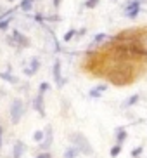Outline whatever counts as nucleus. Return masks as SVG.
<instances>
[{
	"label": "nucleus",
	"mask_w": 147,
	"mask_h": 158,
	"mask_svg": "<svg viewBox=\"0 0 147 158\" xmlns=\"http://www.w3.org/2000/svg\"><path fill=\"white\" fill-rule=\"evenodd\" d=\"M88 94H90V98H93V99H99V98H101V90H97V89H92V90H90V92H88Z\"/></svg>",
	"instance_id": "20"
},
{
	"label": "nucleus",
	"mask_w": 147,
	"mask_h": 158,
	"mask_svg": "<svg viewBox=\"0 0 147 158\" xmlns=\"http://www.w3.org/2000/svg\"><path fill=\"white\" fill-rule=\"evenodd\" d=\"M74 35H76V30L71 28V30H68V33H66L64 37H62V40H64V42H69V40H71V38L74 37Z\"/></svg>",
	"instance_id": "14"
},
{
	"label": "nucleus",
	"mask_w": 147,
	"mask_h": 158,
	"mask_svg": "<svg viewBox=\"0 0 147 158\" xmlns=\"http://www.w3.org/2000/svg\"><path fill=\"white\" fill-rule=\"evenodd\" d=\"M78 153H80V151H78L76 148H69L68 151L64 153V158H74V156H76Z\"/></svg>",
	"instance_id": "12"
},
{
	"label": "nucleus",
	"mask_w": 147,
	"mask_h": 158,
	"mask_svg": "<svg viewBox=\"0 0 147 158\" xmlns=\"http://www.w3.org/2000/svg\"><path fill=\"white\" fill-rule=\"evenodd\" d=\"M23 113H24L23 101H21V99H16V101L10 104V122H12V123H19Z\"/></svg>",
	"instance_id": "3"
},
{
	"label": "nucleus",
	"mask_w": 147,
	"mask_h": 158,
	"mask_svg": "<svg viewBox=\"0 0 147 158\" xmlns=\"http://www.w3.org/2000/svg\"><path fill=\"white\" fill-rule=\"evenodd\" d=\"M37 158H52V155L50 153H40V155H37Z\"/></svg>",
	"instance_id": "24"
},
{
	"label": "nucleus",
	"mask_w": 147,
	"mask_h": 158,
	"mask_svg": "<svg viewBox=\"0 0 147 158\" xmlns=\"http://www.w3.org/2000/svg\"><path fill=\"white\" fill-rule=\"evenodd\" d=\"M116 139H118V144H123L126 141V130L125 129H118V135H116Z\"/></svg>",
	"instance_id": "10"
},
{
	"label": "nucleus",
	"mask_w": 147,
	"mask_h": 158,
	"mask_svg": "<svg viewBox=\"0 0 147 158\" xmlns=\"http://www.w3.org/2000/svg\"><path fill=\"white\" fill-rule=\"evenodd\" d=\"M10 21H12V18L4 19V21H0V30H2V31H4V30H7V28H9V24H10Z\"/></svg>",
	"instance_id": "19"
},
{
	"label": "nucleus",
	"mask_w": 147,
	"mask_h": 158,
	"mask_svg": "<svg viewBox=\"0 0 147 158\" xmlns=\"http://www.w3.org/2000/svg\"><path fill=\"white\" fill-rule=\"evenodd\" d=\"M138 102V94H133V96H130V99L125 102V106H133Z\"/></svg>",
	"instance_id": "13"
},
{
	"label": "nucleus",
	"mask_w": 147,
	"mask_h": 158,
	"mask_svg": "<svg viewBox=\"0 0 147 158\" xmlns=\"http://www.w3.org/2000/svg\"><path fill=\"white\" fill-rule=\"evenodd\" d=\"M99 2H101V0H87L83 5H85V9H93V7H97Z\"/></svg>",
	"instance_id": "15"
},
{
	"label": "nucleus",
	"mask_w": 147,
	"mask_h": 158,
	"mask_svg": "<svg viewBox=\"0 0 147 158\" xmlns=\"http://www.w3.org/2000/svg\"><path fill=\"white\" fill-rule=\"evenodd\" d=\"M12 38L16 40L18 47H30V38H28L26 35H23L21 31H18V30L12 31Z\"/></svg>",
	"instance_id": "4"
},
{
	"label": "nucleus",
	"mask_w": 147,
	"mask_h": 158,
	"mask_svg": "<svg viewBox=\"0 0 147 158\" xmlns=\"http://www.w3.org/2000/svg\"><path fill=\"white\" fill-rule=\"evenodd\" d=\"M47 89H49V84H47V82H43V84H40V92H42V94L45 92Z\"/></svg>",
	"instance_id": "23"
},
{
	"label": "nucleus",
	"mask_w": 147,
	"mask_h": 158,
	"mask_svg": "<svg viewBox=\"0 0 147 158\" xmlns=\"http://www.w3.org/2000/svg\"><path fill=\"white\" fill-rule=\"evenodd\" d=\"M24 73H26V75H28V77H31V75H33V71H31V70H30V68H26V70H24Z\"/></svg>",
	"instance_id": "26"
},
{
	"label": "nucleus",
	"mask_w": 147,
	"mask_h": 158,
	"mask_svg": "<svg viewBox=\"0 0 147 158\" xmlns=\"http://www.w3.org/2000/svg\"><path fill=\"white\" fill-rule=\"evenodd\" d=\"M26 151V144L23 143V141H18V143L14 144V151H12V156L14 158H21L23 156V153Z\"/></svg>",
	"instance_id": "7"
},
{
	"label": "nucleus",
	"mask_w": 147,
	"mask_h": 158,
	"mask_svg": "<svg viewBox=\"0 0 147 158\" xmlns=\"http://www.w3.org/2000/svg\"><path fill=\"white\" fill-rule=\"evenodd\" d=\"M21 9H23L24 12L31 9V0H23V2H21Z\"/></svg>",
	"instance_id": "18"
},
{
	"label": "nucleus",
	"mask_w": 147,
	"mask_h": 158,
	"mask_svg": "<svg viewBox=\"0 0 147 158\" xmlns=\"http://www.w3.org/2000/svg\"><path fill=\"white\" fill-rule=\"evenodd\" d=\"M30 70L33 71V75L40 70V59H38V57H33L31 59V63H30Z\"/></svg>",
	"instance_id": "9"
},
{
	"label": "nucleus",
	"mask_w": 147,
	"mask_h": 158,
	"mask_svg": "<svg viewBox=\"0 0 147 158\" xmlns=\"http://www.w3.org/2000/svg\"><path fill=\"white\" fill-rule=\"evenodd\" d=\"M104 38H107V35H106V33H101V35H97V37H95V40H93V44H99V42H102Z\"/></svg>",
	"instance_id": "22"
},
{
	"label": "nucleus",
	"mask_w": 147,
	"mask_h": 158,
	"mask_svg": "<svg viewBox=\"0 0 147 158\" xmlns=\"http://www.w3.org/2000/svg\"><path fill=\"white\" fill-rule=\"evenodd\" d=\"M0 78L7 80V82H10V84H18V82H19V80L16 78V77H12L10 73H0Z\"/></svg>",
	"instance_id": "11"
},
{
	"label": "nucleus",
	"mask_w": 147,
	"mask_h": 158,
	"mask_svg": "<svg viewBox=\"0 0 147 158\" xmlns=\"http://www.w3.org/2000/svg\"><path fill=\"white\" fill-rule=\"evenodd\" d=\"M9 2H14V0H9Z\"/></svg>",
	"instance_id": "29"
},
{
	"label": "nucleus",
	"mask_w": 147,
	"mask_h": 158,
	"mask_svg": "<svg viewBox=\"0 0 147 158\" xmlns=\"http://www.w3.org/2000/svg\"><path fill=\"white\" fill-rule=\"evenodd\" d=\"M33 106H35V110H37L42 116H45V104H43V94H42V92H38V96L35 98Z\"/></svg>",
	"instance_id": "5"
},
{
	"label": "nucleus",
	"mask_w": 147,
	"mask_h": 158,
	"mask_svg": "<svg viewBox=\"0 0 147 158\" xmlns=\"http://www.w3.org/2000/svg\"><path fill=\"white\" fill-rule=\"evenodd\" d=\"M43 139H45V141H42L40 146H42V149H47L52 144V129H50V127H47V135L43 137Z\"/></svg>",
	"instance_id": "8"
},
{
	"label": "nucleus",
	"mask_w": 147,
	"mask_h": 158,
	"mask_svg": "<svg viewBox=\"0 0 147 158\" xmlns=\"http://www.w3.org/2000/svg\"><path fill=\"white\" fill-rule=\"evenodd\" d=\"M71 141L74 143V148L78 149L80 153H83V155H92V146L88 144V139H87L83 134H80V132L73 134V135H71Z\"/></svg>",
	"instance_id": "2"
},
{
	"label": "nucleus",
	"mask_w": 147,
	"mask_h": 158,
	"mask_svg": "<svg viewBox=\"0 0 147 158\" xmlns=\"http://www.w3.org/2000/svg\"><path fill=\"white\" fill-rule=\"evenodd\" d=\"M97 90H101V92H104V90H106V85H97Z\"/></svg>",
	"instance_id": "25"
},
{
	"label": "nucleus",
	"mask_w": 147,
	"mask_h": 158,
	"mask_svg": "<svg viewBox=\"0 0 147 158\" xmlns=\"http://www.w3.org/2000/svg\"><path fill=\"white\" fill-rule=\"evenodd\" d=\"M33 139H35V143H42V141H43V132H42V130H37V132L33 134Z\"/></svg>",
	"instance_id": "17"
},
{
	"label": "nucleus",
	"mask_w": 147,
	"mask_h": 158,
	"mask_svg": "<svg viewBox=\"0 0 147 158\" xmlns=\"http://www.w3.org/2000/svg\"><path fill=\"white\" fill-rule=\"evenodd\" d=\"M120 153H121V144H116V146H113V149H111V156L116 158Z\"/></svg>",
	"instance_id": "16"
},
{
	"label": "nucleus",
	"mask_w": 147,
	"mask_h": 158,
	"mask_svg": "<svg viewBox=\"0 0 147 158\" xmlns=\"http://www.w3.org/2000/svg\"><path fill=\"white\" fill-rule=\"evenodd\" d=\"M2 132H4V130H2V127H0V148H2Z\"/></svg>",
	"instance_id": "28"
},
{
	"label": "nucleus",
	"mask_w": 147,
	"mask_h": 158,
	"mask_svg": "<svg viewBox=\"0 0 147 158\" xmlns=\"http://www.w3.org/2000/svg\"><path fill=\"white\" fill-rule=\"evenodd\" d=\"M109 80L114 85H128L133 80V68L128 63H121L109 71Z\"/></svg>",
	"instance_id": "1"
},
{
	"label": "nucleus",
	"mask_w": 147,
	"mask_h": 158,
	"mask_svg": "<svg viewBox=\"0 0 147 158\" xmlns=\"http://www.w3.org/2000/svg\"><path fill=\"white\" fill-rule=\"evenodd\" d=\"M54 5H55V7H59V5H61V0H54Z\"/></svg>",
	"instance_id": "27"
},
{
	"label": "nucleus",
	"mask_w": 147,
	"mask_h": 158,
	"mask_svg": "<svg viewBox=\"0 0 147 158\" xmlns=\"http://www.w3.org/2000/svg\"><path fill=\"white\" fill-rule=\"evenodd\" d=\"M54 80H55V84L59 85V87H62V84H64V80H62V77H61V63L59 61H55L54 63Z\"/></svg>",
	"instance_id": "6"
},
{
	"label": "nucleus",
	"mask_w": 147,
	"mask_h": 158,
	"mask_svg": "<svg viewBox=\"0 0 147 158\" xmlns=\"http://www.w3.org/2000/svg\"><path fill=\"white\" fill-rule=\"evenodd\" d=\"M140 153H142V146H137L135 149H132V156H133V158H138V156H140Z\"/></svg>",
	"instance_id": "21"
}]
</instances>
